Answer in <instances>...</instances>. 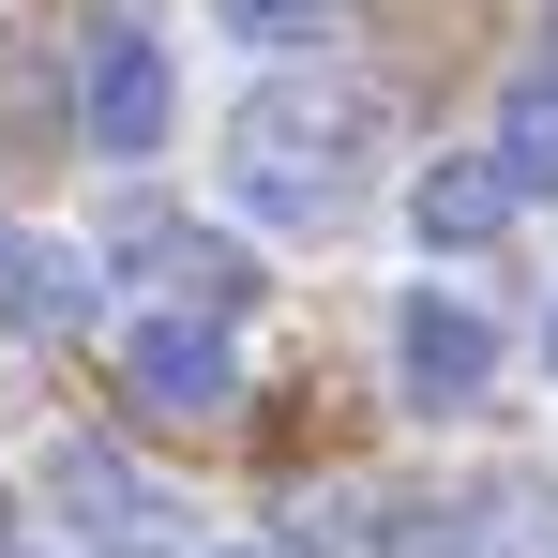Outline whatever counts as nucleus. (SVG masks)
I'll use <instances>...</instances> for the list:
<instances>
[{"label":"nucleus","mask_w":558,"mask_h":558,"mask_svg":"<svg viewBox=\"0 0 558 558\" xmlns=\"http://www.w3.org/2000/svg\"><path fill=\"white\" fill-rule=\"evenodd\" d=\"M377 136V92H348V76H272V92L242 106V196L257 211H332V182H348V151Z\"/></svg>","instance_id":"nucleus-1"},{"label":"nucleus","mask_w":558,"mask_h":558,"mask_svg":"<svg viewBox=\"0 0 558 558\" xmlns=\"http://www.w3.org/2000/svg\"><path fill=\"white\" fill-rule=\"evenodd\" d=\"M167 106H182L167 46H151L136 15H106V31H92V61H76V151H106V167H151V151H167Z\"/></svg>","instance_id":"nucleus-2"},{"label":"nucleus","mask_w":558,"mask_h":558,"mask_svg":"<svg viewBox=\"0 0 558 558\" xmlns=\"http://www.w3.org/2000/svg\"><path fill=\"white\" fill-rule=\"evenodd\" d=\"M121 392H136V408H151V423H227V392H242V377H227V317H136V332H121Z\"/></svg>","instance_id":"nucleus-3"},{"label":"nucleus","mask_w":558,"mask_h":558,"mask_svg":"<svg viewBox=\"0 0 558 558\" xmlns=\"http://www.w3.org/2000/svg\"><path fill=\"white\" fill-rule=\"evenodd\" d=\"M513 167H498V151H438V167H423V182H408V242H423V257H483V242H498V227H513Z\"/></svg>","instance_id":"nucleus-4"},{"label":"nucleus","mask_w":558,"mask_h":558,"mask_svg":"<svg viewBox=\"0 0 558 558\" xmlns=\"http://www.w3.org/2000/svg\"><path fill=\"white\" fill-rule=\"evenodd\" d=\"M46 498H61V513H76L106 558H151V544H167V498H151L136 468L106 453V438H61V453H46Z\"/></svg>","instance_id":"nucleus-5"},{"label":"nucleus","mask_w":558,"mask_h":558,"mask_svg":"<svg viewBox=\"0 0 558 558\" xmlns=\"http://www.w3.org/2000/svg\"><path fill=\"white\" fill-rule=\"evenodd\" d=\"M392 377H408L423 408H483V377H498V332H483L468 302H438V287H423V302L392 317Z\"/></svg>","instance_id":"nucleus-6"},{"label":"nucleus","mask_w":558,"mask_h":558,"mask_svg":"<svg viewBox=\"0 0 558 558\" xmlns=\"http://www.w3.org/2000/svg\"><path fill=\"white\" fill-rule=\"evenodd\" d=\"M76 317H92V272H76L61 242H15V227H0V332L46 348V332H76Z\"/></svg>","instance_id":"nucleus-7"},{"label":"nucleus","mask_w":558,"mask_h":558,"mask_svg":"<svg viewBox=\"0 0 558 558\" xmlns=\"http://www.w3.org/2000/svg\"><path fill=\"white\" fill-rule=\"evenodd\" d=\"M136 242L182 272V302H196V317H242V302H257V257H242V242H211V227H136Z\"/></svg>","instance_id":"nucleus-8"},{"label":"nucleus","mask_w":558,"mask_h":558,"mask_svg":"<svg viewBox=\"0 0 558 558\" xmlns=\"http://www.w3.org/2000/svg\"><path fill=\"white\" fill-rule=\"evenodd\" d=\"M196 15H211V31H227V46H317V31H332V15H348V0H196Z\"/></svg>","instance_id":"nucleus-9"},{"label":"nucleus","mask_w":558,"mask_h":558,"mask_svg":"<svg viewBox=\"0 0 558 558\" xmlns=\"http://www.w3.org/2000/svg\"><path fill=\"white\" fill-rule=\"evenodd\" d=\"M498 167L513 182H558V76H529V92L498 106Z\"/></svg>","instance_id":"nucleus-10"},{"label":"nucleus","mask_w":558,"mask_h":558,"mask_svg":"<svg viewBox=\"0 0 558 558\" xmlns=\"http://www.w3.org/2000/svg\"><path fill=\"white\" fill-rule=\"evenodd\" d=\"M544 76H558V0H544Z\"/></svg>","instance_id":"nucleus-11"},{"label":"nucleus","mask_w":558,"mask_h":558,"mask_svg":"<svg viewBox=\"0 0 558 558\" xmlns=\"http://www.w3.org/2000/svg\"><path fill=\"white\" fill-rule=\"evenodd\" d=\"M227 558H287V544H227Z\"/></svg>","instance_id":"nucleus-12"},{"label":"nucleus","mask_w":558,"mask_h":558,"mask_svg":"<svg viewBox=\"0 0 558 558\" xmlns=\"http://www.w3.org/2000/svg\"><path fill=\"white\" fill-rule=\"evenodd\" d=\"M544 363H558V317H544Z\"/></svg>","instance_id":"nucleus-13"}]
</instances>
